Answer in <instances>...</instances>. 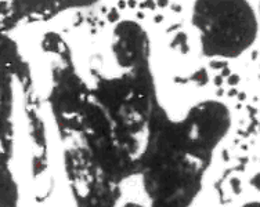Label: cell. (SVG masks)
Here are the masks:
<instances>
[{"label": "cell", "instance_id": "30bf717a", "mask_svg": "<svg viewBox=\"0 0 260 207\" xmlns=\"http://www.w3.org/2000/svg\"><path fill=\"white\" fill-rule=\"evenodd\" d=\"M250 185L260 192V173H256L255 176L250 178Z\"/></svg>", "mask_w": 260, "mask_h": 207}, {"label": "cell", "instance_id": "8992f818", "mask_svg": "<svg viewBox=\"0 0 260 207\" xmlns=\"http://www.w3.org/2000/svg\"><path fill=\"white\" fill-rule=\"evenodd\" d=\"M64 167L76 207H116L122 189L111 180L82 144L64 151Z\"/></svg>", "mask_w": 260, "mask_h": 207}, {"label": "cell", "instance_id": "52a82bcc", "mask_svg": "<svg viewBox=\"0 0 260 207\" xmlns=\"http://www.w3.org/2000/svg\"><path fill=\"white\" fill-rule=\"evenodd\" d=\"M91 97V89L86 86L74 66L65 62L55 66L50 104L58 130L64 138L80 136Z\"/></svg>", "mask_w": 260, "mask_h": 207}, {"label": "cell", "instance_id": "8fae6325", "mask_svg": "<svg viewBox=\"0 0 260 207\" xmlns=\"http://www.w3.org/2000/svg\"><path fill=\"white\" fill-rule=\"evenodd\" d=\"M241 207H260V202H249V203H245L244 206Z\"/></svg>", "mask_w": 260, "mask_h": 207}, {"label": "cell", "instance_id": "277c9868", "mask_svg": "<svg viewBox=\"0 0 260 207\" xmlns=\"http://www.w3.org/2000/svg\"><path fill=\"white\" fill-rule=\"evenodd\" d=\"M150 127L181 151L210 166L216 148L230 130L231 115L223 102L208 100L192 106L183 119L173 120L159 105Z\"/></svg>", "mask_w": 260, "mask_h": 207}, {"label": "cell", "instance_id": "9c48e42d", "mask_svg": "<svg viewBox=\"0 0 260 207\" xmlns=\"http://www.w3.org/2000/svg\"><path fill=\"white\" fill-rule=\"evenodd\" d=\"M18 185L9 167V153L0 149V207H18Z\"/></svg>", "mask_w": 260, "mask_h": 207}, {"label": "cell", "instance_id": "6da1fadb", "mask_svg": "<svg viewBox=\"0 0 260 207\" xmlns=\"http://www.w3.org/2000/svg\"><path fill=\"white\" fill-rule=\"evenodd\" d=\"M209 166L150 129L141 155L140 174L150 207H191Z\"/></svg>", "mask_w": 260, "mask_h": 207}, {"label": "cell", "instance_id": "ba28073f", "mask_svg": "<svg viewBox=\"0 0 260 207\" xmlns=\"http://www.w3.org/2000/svg\"><path fill=\"white\" fill-rule=\"evenodd\" d=\"M112 53L116 62L125 71L150 62V39L144 28L136 21H122L114 29Z\"/></svg>", "mask_w": 260, "mask_h": 207}, {"label": "cell", "instance_id": "7c38bea8", "mask_svg": "<svg viewBox=\"0 0 260 207\" xmlns=\"http://www.w3.org/2000/svg\"><path fill=\"white\" fill-rule=\"evenodd\" d=\"M122 207H144V206H141V204H139V203H136V202H129V203H126V204H123Z\"/></svg>", "mask_w": 260, "mask_h": 207}, {"label": "cell", "instance_id": "5b68a950", "mask_svg": "<svg viewBox=\"0 0 260 207\" xmlns=\"http://www.w3.org/2000/svg\"><path fill=\"white\" fill-rule=\"evenodd\" d=\"M80 137L82 145L111 180L122 185L125 180L140 174L143 152L119 136L94 96L87 106Z\"/></svg>", "mask_w": 260, "mask_h": 207}, {"label": "cell", "instance_id": "3957f363", "mask_svg": "<svg viewBox=\"0 0 260 207\" xmlns=\"http://www.w3.org/2000/svg\"><path fill=\"white\" fill-rule=\"evenodd\" d=\"M192 25L201 49L210 58H237L256 40L259 22L248 2H197Z\"/></svg>", "mask_w": 260, "mask_h": 207}, {"label": "cell", "instance_id": "7a4b0ae2", "mask_svg": "<svg viewBox=\"0 0 260 207\" xmlns=\"http://www.w3.org/2000/svg\"><path fill=\"white\" fill-rule=\"evenodd\" d=\"M91 91L119 136L144 152L151 119L160 105L151 61L130 68L118 77H99Z\"/></svg>", "mask_w": 260, "mask_h": 207}]
</instances>
